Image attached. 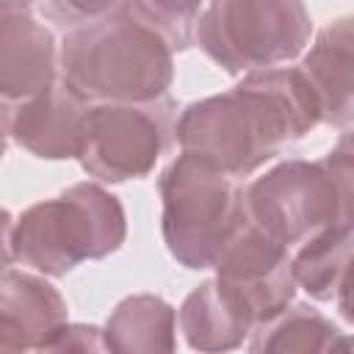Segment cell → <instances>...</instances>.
<instances>
[{"label": "cell", "instance_id": "16", "mask_svg": "<svg viewBox=\"0 0 354 354\" xmlns=\"http://www.w3.org/2000/svg\"><path fill=\"white\" fill-rule=\"evenodd\" d=\"M102 332L113 354H177V310L155 293L122 299Z\"/></svg>", "mask_w": 354, "mask_h": 354}, {"label": "cell", "instance_id": "11", "mask_svg": "<svg viewBox=\"0 0 354 354\" xmlns=\"http://www.w3.org/2000/svg\"><path fill=\"white\" fill-rule=\"evenodd\" d=\"M354 17H340L326 25L310 50L301 55L296 69L307 80L318 116L343 133L351 127L354 116Z\"/></svg>", "mask_w": 354, "mask_h": 354}, {"label": "cell", "instance_id": "4", "mask_svg": "<svg viewBox=\"0 0 354 354\" xmlns=\"http://www.w3.org/2000/svg\"><path fill=\"white\" fill-rule=\"evenodd\" d=\"M127 238L119 196L100 183H75L30 205L14 221V260L41 277H66L86 260L113 254Z\"/></svg>", "mask_w": 354, "mask_h": 354}, {"label": "cell", "instance_id": "21", "mask_svg": "<svg viewBox=\"0 0 354 354\" xmlns=\"http://www.w3.org/2000/svg\"><path fill=\"white\" fill-rule=\"evenodd\" d=\"M3 155H6V133L0 130V160H3Z\"/></svg>", "mask_w": 354, "mask_h": 354}, {"label": "cell", "instance_id": "15", "mask_svg": "<svg viewBox=\"0 0 354 354\" xmlns=\"http://www.w3.org/2000/svg\"><path fill=\"white\" fill-rule=\"evenodd\" d=\"M351 224L332 227L290 252V271L296 288H304L315 301H332L348 318V263H351Z\"/></svg>", "mask_w": 354, "mask_h": 354}, {"label": "cell", "instance_id": "19", "mask_svg": "<svg viewBox=\"0 0 354 354\" xmlns=\"http://www.w3.org/2000/svg\"><path fill=\"white\" fill-rule=\"evenodd\" d=\"M105 6H108V3H72V0H66V3H44L39 11H41L50 22H55L58 28H64V33H66V30H72V28L88 22L91 17H97Z\"/></svg>", "mask_w": 354, "mask_h": 354}, {"label": "cell", "instance_id": "6", "mask_svg": "<svg viewBox=\"0 0 354 354\" xmlns=\"http://www.w3.org/2000/svg\"><path fill=\"white\" fill-rule=\"evenodd\" d=\"M313 33L296 0H218L202 6L194 41L227 75H252L301 55Z\"/></svg>", "mask_w": 354, "mask_h": 354}, {"label": "cell", "instance_id": "13", "mask_svg": "<svg viewBox=\"0 0 354 354\" xmlns=\"http://www.w3.org/2000/svg\"><path fill=\"white\" fill-rule=\"evenodd\" d=\"M177 324L185 343L199 354H227L243 346L254 329L252 313L216 277L199 282L180 304Z\"/></svg>", "mask_w": 354, "mask_h": 354}, {"label": "cell", "instance_id": "2", "mask_svg": "<svg viewBox=\"0 0 354 354\" xmlns=\"http://www.w3.org/2000/svg\"><path fill=\"white\" fill-rule=\"evenodd\" d=\"M58 75L91 105L152 102L169 97L174 53L127 3H108L97 17L64 33Z\"/></svg>", "mask_w": 354, "mask_h": 354}, {"label": "cell", "instance_id": "8", "mask_svg": "<svg viewBox=\"0 0 354 354\" xmlns=\"http://www.w3.org/2000/svg\"><path fill=\"white\" fill-rule=\"evenodd\" d=\"M58 80V44L33 6L0 0V130Z\"/></svg>", "mask_w": 354, "mask_h": 354}, {"label": "cell", "instance_id": "3", "mask_svg": "<svg viewBox=\"0 0 354 354\" xmlns=\"http://www.w3.org/2000/svg\"><path fill=\"white\" fill-rule=\"evenodd\" d=\"M351 136L321 160H282L241 191L243 216L263 235L293 252L304 241L351 224Z\"/></svg>", "mask_w": 354, "mask_h": 354}, {"label": "cell", "instance_id": "9", "mask_svg": "<svg viewBox=\"0 0 354 354\" xmlns=\"http://www.w3.org/2000/svg\"><path fill=\"white\" fill-rule=\"evenodd\" d=\"M213 268L216 279L252 313L254 326L285 310L296 296L290 252L249 224L246 216L221 249Z\"/></svg>", "mask_w": 354, "mask_h": 354}, {"label": "cell", "instance_id": "14", "mask_svg": "<svg viewBox=\"0 0 354 354\" xmlns=\"http://www.w3.org/2000/svg\"><path fill=\"white\" fill-rule=\"evenodd\" d=\"M249 337V354H351V337L304 301H290Z\"/></svg>", "mask_w": 354, "mask_h": 354}, {"label": "cell", "instance_id": "7", "mask_svg": "<svg viewBox=\"0 0 354 354\" xmlns=\"http://www.w3.org/2000/svg\"><path fill=\"white\" fill-rule=\"evenodd\" d=\"M177 102L160 97L152 102L91 105L83 127L77 163L100 183H127L147 177L174 136Z\"/></svg>", "mask_w": 354, "mask_h": 354}, {"label": "cell", "instance_id": "5", "mask_svg": "<svg viewBox=\"0 0 354 354\" xmlns=\"http://www.w3.org/2000/svg\"><path fill=\"white\" fill-rule=\"evenodd\" d=\"M160 232L169 254L191 271L213 268L243 221L241 185L213 163L180 152L158 180Z\"/></svg>", "mask_w": 354, "mask_h": 354}, {"label": "cell", "instance_id": "12", "mask_svg": "<svg viewBox=\"0 0 354 354\" xmlns=\"http://www.w3.org/2000/svg\"><path fill=\"white\" fill-rule=\"evenodd\" d=\"M91 102H86L61 75L33 102H28L8 127V136L36 158L66 160L77 158L80 127Z\"/></svg>", "mask_w": 354, "mask_h": 354}, {"label": "cell", "instance_id": "10", "mask_svg": "<svg viewBox=\"0 0 354 354\" xmlns=\"http://www.w3.org/2000/svg\"><path fill=\"white\" fill-rule=\"evenodd\" d=\"M66 321V299L41 274H0V354H30Z\"/></svg>", "mask_w": 354, "mask_h": 354}, {"label": "cell", "instance_id": "18", "mask_svg": "<svg viewBox=\"0 0 354 354\" xmlns=\"http://www.w3.org/2000/svg\"><path fill=\"white\" fill-rule=\"evenodd\" d=\"M33 354H113L105 332L94 324H61Z\"/></svg>", "mask_w": 354, "mask_h": 354}, {"label": "cell", "instance_id": "17", "mask_svg": "<svg viewBox=\"0 0 354 354\" xmlns=\"http://www.w3.org/2000/svg\"><path fill=\"white\" fill-rule=\"evenodd\" d=\"M127 8L152 28L171 53H180L194 44L196 19L202 14V3H169V0H130Z\"/></svg>", "mask_w": 354, "mask_h": 354}, {"label": "cell", "instance_id": "20", "mask_svg": "<svg viewBox=\"0 0 354 354\" xmlns=\"http://www.w3.org/2000/svg\"><path fill=\"white\" fill-rule=\"evenodd\" d=\"M11 241H14V216L6 207H0V274L8 271L11 263H17Z\"/></svg>", "mask_w": 354, "mask_h": 354}, {"label": "cell", "instance_id": "1", "mask_svg": "<svg viewBox=\"0 0 354 354\" xmlns=\"http://www.w3.org/2000/svg\"><path fill=\"white\" fill-rule=\"evenodd\" d=\"M321 124L318 102L296 66L243 75L238 86L191 102L174 122L183 152L227 177H249Z\"/></svg>", "mask_w": 354, "mask_h": 354}]
</instances>
